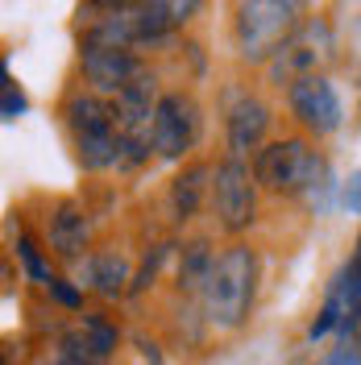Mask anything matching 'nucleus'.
<instances>
[{"mask_svg":"<svg viewBox=\"0 0 361 365\" xmlns=\"http://www.w3.org/2000/svg\"><path fill=\"white\" fill-rule=\"evenodd\" d=\"M253 274H258V262L245 245H233L216 257L208 287H203V312L216 328H237L245 319L249 303H253Z\"/></svg>","mask_w":361,"mask_h":365,"instance_id":"1","label":"nucleus"},{"mask_svg":"<svg viewBox=\"0 0 361 365\" xmlns=\"http://www.w3.org/2000/svg\"><path fill=\"white\" fill-rule=\"evenodd\" d=\"M71 129H75V145H79V158L83 166L100 170V166H113L125 150L121 129H116V113L104 108L96 96H79L71 100Z\"/></svg>","mask_w":361,"mask_h":365,"instance_id":"2","label":"nucleus"},{"mask_svg":"<svg viewBox=\"0 0 361 365\" xmlns=\"http://www.w3.org/2000/svg\"><path fill=\"white\" fill-rule=\"evenodd\" d=\"M258 179L270 191H312L324 179V162L303 141H278L258 154Z\"/></svg>","mask_w":361,"mask_h":365,"instance_id":"3","label":"nucleus"},{"mask_svg":"<svg viewBox=\"0 0 361 365\" xmlns=\"http://www.w3.org/2000/svg\"><path fill=\"white\" fill-rule=\"evenodd\" d=\"M295 29V4L283 0H253L241 4L237 17V38H241V54L245 58H266L274 46H283V38Z\"/></svg>","mask_w":361,"mask_h":365,"instance_id":"4","label":"nucleus"},{"mask_svg":"<svg viewBox=\"0 0 361 365\" xmlns=\"http://www.w3.org/2000/svg\"><path fill=\"white\" fill-rule=\"evenodd\" d=\"M195 129H200L195 104L187 96H166L158 104V116H154V150L162 158H179V154L191 150Z\"/></svg>","mask_w":361,"mask_h":365,"instance_id":"5","label":"nucleus"},{"mask_svg":"<svg viewBox=\"0 0 361 365\" xmlns=\"http://www.w3.org/2000/svg\"><path fill=\"white\" fill-rule=\"evenodd\" d=\"M83 71H88V83L96 91H121L133 83L137 75V58L125 50V46H108V42H91L83 46Z\"/></svg>","mask_w":361,"mask_h":365,"instance_id":"6","label":"nucleus"},{"mask_svg":"<svg viewBox=\"0 0 361 365\" xmlns=\"http://www.w3.org/2000/svg\"><path fill=\"white\" fill-rule=\"evenodd\" d=\"M291 104H295V113H299V120L307 129H316V133H332L340 125V100H337V91H332V83L320 79V75H303L295 83Z\"/></svg>","mask_w":361,"mask_h":365,"instance_id":"7","label":"nucleus"},{"mask_svg":"<svg viewBox=\"0 0 361 365\" xmlns=\"http://www.w3.org/2000/svg\"><path fill=\"white\" fill-rule=\"evenodd\" d=\"M216 212L225 228H245L253 220V182H249V170L233 158L216 170Z\"/></svg>","mask_w":361,"mask_h":365,"instance_id":"8","label":"nucleus"},{"mask_svg":"<svg viewBox=\"0 0 361 365\" xmlns=\"http://www.w3.org/2000/svg\"><path fill=\"white\" fill-rule=\"evenodd\" d=\"M116 344V332L104 324V319H83V328H75L63 336V357L75 365H100L108 361Z\"/></svg>","mask_w":361,"mask_h":365,"instance_id":"9","label":"nucleus"},{"mask_svg":"<svg viewBox=\"0 0 361 365\" xmlns=\"http://www.w3.org/2000/svg\"><path fill=\"white\" fill-rule=\"evenodd\" d=\"M266 125H270V113H266V104H258V100H241L233 116H228V141H233V150L237 154H245L253 150L262 133H266Z\"/></svg>","mask_w":361,"mask_h":365,"instance_id":"10","label":"nucleus"},{"mask_svg":"<svg viewBox=\"0 0 361 365\" xmlns=\"http://www.w3.org/2000/svg\"><path fill=\"white\" fill-rule=\"evenodd\" d=\"M88 282L100 295L116 299L125 291V282H129V262H125L121 253H96L88 262Z\"/></svg>","mask_w":361,"mask_h":365,"instance_id":"11","label":"nucleus"},{"mask_svg":"<svg viewBox=\"0 0 361 365\" xmlns=\"http://www.w3.org/2000/svg\"><path fill=\"white\" fill-rule=\"evenodd\" d=\"M50 237H54V250L63 253V257H79V250L88 245V220H83V216H79L71 204L59 207Z\"/></svg>","mask_w":361,"mask_h":365,"instance_id":"12","label":"nucleus"},{"mask_svg":"<svg viewBox=\"0 0 361 365\" xmlns=\"http://www.w3.org/2000/svg\"><path fill=\"white\" fill-rule=\"evenodd\" d=\"M316 34L324 29H303V34H295L291 42L283 46V54H278V63H274V75H295V71L312 67L324 50H316Z\"/></svg>","mask_w":361,"mask_h":365,"instance_id":"13","label":"nucleus"},{"mask_svg":"<svg viewBox=\"0 0 361 365\" xmlns=\"http://www.w3.org/2000/svg\"><path fill=\"white\" fill-rule=\"evenodd\" d=\"M203 166H191L187 175H183L179 182H175V207H179V216L187 220L191 212H195V204H200V191H203Z\"/></svg>","mask_w":361,"mask_h":365,"instance_id":"14","label":"nucleus"},{"mask_svg":"<svg viewBox=\"0 0 361 365\" xmlns=\"http://www.w3.org/2000/svg\"><path fill=\"white\" fill-rule=\"evenodd\" d=\"M17 253H21L25 270L34 274L38 282H54V278H50V270L42 266V257H38V250H34V241H29V237H21V241H17Z\"/></svg>","mask_w":361,"mask_h":365,"instance_id":"15","label":"nucleus"},{"mask_svg":"<svg viewBox=\"0 0 361 365\" xmlns=\"http://www.w3.org/2000/svg\"><path fill=\"white\" fill-rule=\"evenodd\" d=\"M25 113V96L13 83H4V120H17Z\"/></svg>","mask_w":361,"mask_h":365,"instance_id":"16","label":"nucleus"},{"mask_svg":"<svg viewBox=\"0 0 361 365\" xmlns=\"http://www.w3.org/2000/svg\"><path fill=\"white\" fill-rule=\"evenodd\" d=\"M340 204L349 207V212H361V170H357L349 182H345V191H340Z\"/></svg>","mask_w":361,"mask_h":365,"instance_id":"17","label":"nucleus"},{"mask_svg":"<svg viewBox=\"0 0 361 365\" xmlns=\"http://www.w3.org/2000/svg\"><path fill=\"white\" fill-rule=\"evenodd\" d=\"M320 365H361V353L345 344V349H337V353H328V357H324Z\"/></svg>","mask_w":361,"mask_h":365,"instance_id":"18","label":"nucleus"},{"mask_svg":"<svg viewBox=\"0 0 361 365\" xmlns=\"http://www.w3.org/2000/svg\"><path fill=\"white\" fill-rule=\"evenodd\" d=\"M50 287H54V295L63 299V303H67V307H75V303H79V295H75V291H71L67 282H50Z\"/></svg>","mask_w":361,"mask_h":365,"instance_id":"19","label":"nucleus"},{"mask_svg":"<svg viewBox=\"0 0 361 365\" xmlns=\"http://www.w3.org/2000/svg\"><path fill=\"white\" fill-rule=\"evenodd\" d=\"M42 365H75V361H67V357H63V353H59V361H42Z\"/></svg>","mask_w":361,"mask_h":365,"instance_id":"20","label":"nucleus"},{"mask_svg":"<svg viewBox=\"0 0 361 365\" xmlns=\"http://www.w3.org/2000/svg\"><path fill=\"white\" fill-rule=\"evenodd\" d=\"M357 274H361V257H357Z\"/></svg>","mask_w":361,"mask_h":365,"instance_id":"21","label":"nucleus"}]
</instances>
